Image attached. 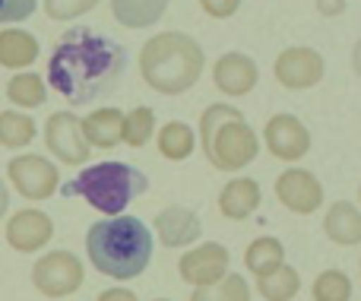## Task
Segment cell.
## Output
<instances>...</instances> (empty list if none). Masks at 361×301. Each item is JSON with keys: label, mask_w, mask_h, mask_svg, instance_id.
<instances>
[{"label": "cell", "mask_w": 361, "mask_h": 301, "mask_svg": "<svg viewBox=\"0 0 361 301\" xmlns=\"http://www.w3.org/2000/svg\"><path fill=\"white\" fill-rule=\"evenodd\" d=\"M127 70V51L114 38L76 25L54 44L48 61V82L70 105H86L118 86Z\"/></svg>", "instance_id": "obj_1"}, {"label": "cell", "mask_w": 361, "mask_h": 301, "mask_svg": "<svg viewBox=\"0 0 361 301\" xmlns=\"http://www.w3.org/2000/svg\"><path fill=\"white\" fill-rule=\"evenodd\" d=\"M152 232L140 216H108L86 232L89 264L118 283L143 276V270L152 264Z\"/></svg>", "instance_id": "obj_2"}, {"label": "cell", "mask_w": 361, "mask_h": 301, "mask_svg": "<svg viewBox=\"0 0 361 301\" xmlns=\"http://www.w3.org/2000/svg\"><path fill=\"white\" fill-rule=\"evenodd\" d=\"M203 67V48L187 32H159L140 48V73L149 89L162 95H180L193 89Z\"/></svg>", "instance_id": "obj_3"}, {"label": "cell", "mask_w": 361, "mask_h": 301, "mask_svg": "<svg viewBox=\"0 0 361 301\" xmlns=\"http://www.w3.org/2000/svg\"><path fill=\"white\" fill-rule=\"evenodd\" d=\"M200 146H203L206 159L212 162V168L241 171L260 152V137L235 105L216 102L200 118Z\"/></svg>", "instance_id": "obj_4"}, {"label": "cell", "mask_w": 361, "mask_h": 301, "mask_svg": "<svg viewBox=\"0 0 361 301\" xmlns=\"http://www.w3.org/2000/svg\"><path fill=\"white\" fill-rule=\"evenodd\" d=\"M149 190V178L127 162H99L82 168L73 181H67L61 188L63 197H82L92 209H99L102 216H124V209L137 200L140 194Z\"/></svg>", "instance_id": "obj_5"}, {"label": "cell", "mask_w": 361, "mask_h": 301, "mask_svg": "<svg viewBox=\"0 0 361 301\" xmlns=\"http://www.w3.org/2000/svg\"><path fill=\"white\" fill-rule=\"evenodd\" d=\"M86 279L82 260L70 251H48L44 257L35 260L32 266V285L42 292L44 298H67Z\"/></svg>", "instance_id": "obj_6"}, {"label": "cell", "mask_w": 361, "mask_h": 301, "mask_svg": "<svg viewBox=\"0 0 361 301\" xmlns=\"http://www.w3.org/2000/svg\"><path fill=\"white\" fill-rule=\"evenodd\" d=\"M44 146L67 165H86L92 146L82 137V118L73 111H54L44 121Z\"/></svg>", "instance_id": "obj_7"}, {"label": "cell", "mask_w": 361, "mask_h": 301, "mask_svg": "<svg viewBox=\"0 0 361 301\" xmlns=\"http://www.w3.org/2000/svg\"><path fill=\"white\" fill-rule=\"evenodd\" d=\"M6 175L10 184L25 197V200H48L57 190V168L54 162H48L38 152H23V156H13L6 165Z\"/></svg>", "instance_id": "obj_8"}, {"label": "cell", "mask_w": 361, "mask_h": 301, "mask_svg": "<svg viewBox=\"0 0 361 301\" xmlns=\"http://www.w3.org/2000/svg\"><path fill=\"white\" fill-rule=\"evenodd\" d=\"M228 264H231L228 247L219 245V241H203V245L180 254L178 273L184 283L200 289V285H216L219 279L228 276Z\"/></svg>", "instance_id": "obj_9"}, {"label": "cell", "mask_w": 361, "mask_h": 301, "mask_svg": "<svg viewBox=\"0 0 361 301\" xmlns=\"http://www.w3.org/2000/svg\"><path fill=\"white\" fill-rule=\"evenodd\" d=\"M273 73L286 89H311L324 80L326 63L320 51L307 48V44H292L276 57Z\"/></svg>", "instance_id": "obj_10"}, {"label": "cell", "mask_w": 361, "mask_h": 301, "mask_svg": "<svg viewBox=\"0 0 361 301\" xmlns=\"http://www.w3.org/2000/svg\"><path fill=\"white\" fill-rule=\"evenodd\" d=\"M263 143L282 162H298L311 149V130L295 114H273L263 127Z\"/></svg>", "instance_id": "obj_11"}, {"label": "cell", "mask_w": 361, "mask_h": 301, "mask_svg": "<svg viewBox=\"0 0 361 301\" xmlns=\"http://www.w3.org/2000/svg\"><path fill=\"white\" fill-rule=\"evenodd\" d=\"M4 238L13 251L19 254H35L54 238V219H51L44 209L29 207V209H19V213L10 216L4 228Z\"/></svg>", "instance_id": "obj_12"}, {"label": "cell", "mask_w": 361, "mask_h": 301, "mask_svg": "<svg viewBox=\"0 0 361 301\" xmlns=\"http://www.w3.org/2000/svg\"><path fill=\"white\" fill-rule=\"evenodd\" d=\"M276 197H279V203L286 209H292V213L311 216L314 209H320V203H324V184L307 168H286L276 178Z\"/></svg>", "instance_id": "obj_13"}, {"label": "cell", "mask_w": 361, "mask_h": 301, "mask_svg": "<svg viewBox=\"0 0 361 301\" xmlns=\"http://www.w3.org/2000/svg\"><path fill=\"white\" fill-rule=\"evenodd\" d=\"M152 228H156L159 241L165 247H190L200 241L203 235V222L193 213L190 207H180V203H171V207L159 209L156 219H152Z\"/></svg>", "instance_id": "obj_14"}, {"label": "cell", "mask_w": 361, "mask_h": 301, "mask_svg": "<svg viewBox=\"0 0 361 301\" xmlns=\"http://www.w3.org/2000/svg\"><path fill=\"white\" fill-rule=\"evenodd\" d=\"M257 80H260L257 61L250 54H244V51H228V54H222L216 61V67H212V82H216V89L222 95H231V99L247 95L250 89L257 86Z\"/></svg>", "instance_id": "obj_15"}, {"label": "cell", "mask_w": 361, "mask_h": 301, "mask_svg": "<svg viewBox=\"0 0 361 301\" xmlns=\"http://www.w3.org/2000/svg\"><path fill=\"white\" fill-rule=\"evenodd\" d=\"M82 137L95 149H111V146L124 143V111L114 105L89 111L82 118Z\"/></svg>", "instance_id": "obj_16"}, {"label": "cell", "mask_w": 361, "mask_h": 301, "mask_svg": "<svg viewBox=\"0 0 361 301\" xmlns=\"http://www.w3.org/2000/svg\"><path fill=\"white\" fill-rule=\"evenodd\" d=\"M260 200H263V190L254 178H244V175L231 178V181L219 190V213H222L225 219L241 222V219H247L250 213H257Z\"/></svg>", "instance_id": "obj_17"}, {"label": "cell", "mask_w": 361, "mask_h": 301, "mask_svg": "<svg viewBox=\"0 0 361 301\" xmlns=\"http://www.w3.org/2000/svg\"><path fill=\"white\" fill-rule=\"evenodd\" d=\"M42 48H38V38L25 29L16 25H6L0 29V67L6 70H25L38 61Z\"/></svg>", "instance_id": "obj_18"}, {"label": "cell", "mask_w": 361, "mask_h": 301, "mask_svg": "<svg viewBox=\"0 0 361 301\" xmlns=\"http://www.w3.org/2000/svg\"><path fill=\"white\" fill-rule=\"evenodd\" d=\"M324 232L333 245H361V209L352 200H339L326 209V219H324Z\"/></svg>", "instance_id": "obj_19"}, {"label": "cell", "mask_w": 361, "mask_h": 301, "mask_svg": "<svg viewBox=\"0 0 361 301\" xmlns=\"http://www.w3.org/2000/svg\"><path fill=\"white\" fill-rule=\"evenodd\" d=\"M169 10V0H111V13L127 29H146L159 23Z\"/></svg>", "instance_id": "obj_20"}, {"label": "cell", "mask_w": 361, "mask_h": 301, "mask_svg": "<svg viewBox=\"0 0 361 301\" xmlns=\"http://www.w3.org/2000/svg\"><path fill=\"white\" fill-rule=\"evenodd\" d=\"M282 264H286V247H282V241L273 238V235L254 238L247 245V251H244V266H247L254 276H267V273L279 270Z\"/></svg>", "instance_id": "obj_21"}, {"label": "cell", "mask_w": 361, "mask_h": 301, "mask_svg": "<svg viewBox=\"0 0 361 301\" xmlns=\"http://www.w3.org/2000/svg\"><path fill=\"white\" fill-rule=\"evenodd\" d=\"M156 143H159V152H162L169 162H184V159H190L193 149H197V133H193V127L184 124V121H169V124L159 130Z\"/></svg>", "instance_id": "obj_22"}, {"label": "cell", "mask_w": 361, "mask_h": 301, "mask_svg": "<svg viewBox=\"0 0 361 301\" xmlns=\"http://www.w3.org/2000/svg\"><path fill=\"white\" fill-rule=\"evenodd\" d=\"M301 289V276L295 266L282 264L279 270L267 273V276H257V292L263 295V301H292Z\"/></svg>", "instance_id": "obj_23"}, {"label": "cell", "mask_w": 361, "mask_h": 301, "mask_svg": "<svg viewBox=\"0 0 361 301\" xmlns=\"http://www.w3.org/2000/svg\"><path fill=\"white\" fill-rule=\"evenodd\" d=\"M44 76L42 73H13L6 82V99L19 108H38L44 105Z\"/></svg>", "instance_id": "obj_24"}, {"label": "cell", "mask_w": 361, "mask_h": 301, "mask_svg": "<svg viewBox=\"0 0 361 301\" xmlns=\"http://www.w3.org/2000/svg\"><path fill=\"white\" fill-rule=\"evenodd\" d=\"M35 140V121L23 111H0V146L6 149H23Z\"/></svg>", "instance_id": "obj_25"}, {"label": "cell", "mask_w": 361, "mask_h": 301, "mask_svg": "<svg viewBox=\"0 0 361 301\" xmlns=\"http://www.w3.org/2000/svg\"><path fill=\"white\" fill-rule=\"evenodd\" d=\"M190 301H250V285L244 276L228 273V276L219 279L216 285H200V289H193Z\"/></svg>", "instance_id": "obj_26"}, {"label": "cell", "mask_w": 361, "mask_h": 301, "mask_svg": "<svg viewBox=\"0 0 361 301\" xmlns=\"http://www.w3.org/2000/svg\"><path fill=\"white\" fill-rule=\"evenodd\" d=\"M156 133V111L149 105H137L124 114V143L127 146H146Z\"/></svg>", "instance_id": "obj_27"}, {"label": "cell", "mask_w": 361, "mask_h": 301, "mask_svg": "<svg viewBox=\"0 0 361 301\" xmlns=\"http://www.w3.org/2000/svg\"><path fill=\"white\" fill-rule=\"evenodd\" d=\"M314 301H352V279L343 270H324L314 279Z\"/></svg>", "instance_id": "obj_28"}, {"label": "cell", "mask_w": 361, "mask_h": 301, "mask_svg": "<svg viewBox=\"0 0 361 301\" xmlns=\"http://www.w3.org/2000/svg\"><path fill=\"white\" fill-rule=\"evenodd\" d=\"M102 0H44V13L57 23H70V19L86 16L89 10H95Z\"/></svg>", "instance_id": "obj_29"}, {"label": "cell", "mask_w": 361, "mask_h": 301, "mask_svg": "<svg viewBox=\"0 0 361 301\" xmlns=\"http://www.w3.org/2000/svg\"><path fill=\"white\" fill-rule=\"evenodd\" d=\"M38 0H0V23H23L35 13Z\"/></svg>", "instance_id": "obj_30"}, {"label": "cell", "mask_w": 361, "mask_h": 301, "mask_svg": "<svg viewBox=\"0 0 361 301\" xmlns=\"http://www.w3.org/2000/svg\"><path fill=\"white\" fill-rule=\"evenodd\" d=\"M200 6H203V13L212 19H228L238 13L241 0H200Z\"/></svg>", "instance_id": "obj_31"}, {"label": "cell", "mask_w": 361, "mask_h": 301, "mask_svg": "<svg viewBox=\"0 0 361 301\" xmlns=\"http://www.w3.org/2000/svg\"><path fill=\"white\" fill-rule=\"evenodd\" d=\"M95 301H140V298H137V292H130V289H105V292H99Z\"/></svg>", "instance_id": "obj_32"}, {"label": "cell", "mask_w": 361, "mask_h": 301, "mask_svg": "<svg viewBox=\"0 0 361 301\" xmlns=\"http://www.w3.org/2000/svg\"><path fill=\"white\" fill-rule=\"evenodd\" d=\"M343 10H345V0H317L320 16H339Z\"/></svg>", "instance_id": "obj_33"}, {"label": "cell", "mask_w": 361, "mask_h": 301, "mask_svg": "<svg viewBox=\"0 0 361 301\" xmlns=\"http://www.w3.org/2000/svg\"><path fill=\"white\" fill-rule=\"evenodd\" d=\"M6 209H10V188L0 181V219L6 216Z\"/></svg>", "instance_id": "obj_34"}, {"label": "cell", "mask_w": 361, "mask_h": 301, "mask_svg": "<svg viewBox=\"0 0 361 301\" xmlns=\"http://www.w3.org/2000/svg\"><path fill=\"white\" fill-rule=\"evenodd\" d=\"M352 67H355V73L361 76V38L355 42V48H352Z\"/></svg>", "instance_id": "obj_35"}, {"label": "cell", "mask_w": 361, "mask_h": 301, "mask_svg": "<svg viewBox=\"0 0 361 301\" xmlns=\"http://www.w3.org/2000/svg\"><path fill=\"white\" fill-rule=\"evenodd\" d=\"M358 203H361V184H358Z\"/></svg>", "instance_id": "obj_36"}, {"label": "cell", "mask_w": 361, "mask_h": 301, "mask_svg": "<svg viewBox=\"0 0 361 301\" xmlns=\"http://www.w3.org/2000/svg\"><path fill=\"white\" fill-rule=\"evenodd\" d=\"M156 301H171V298H156Z\"/></svg>", "instance_id": "obj_37"}]
</instances>
